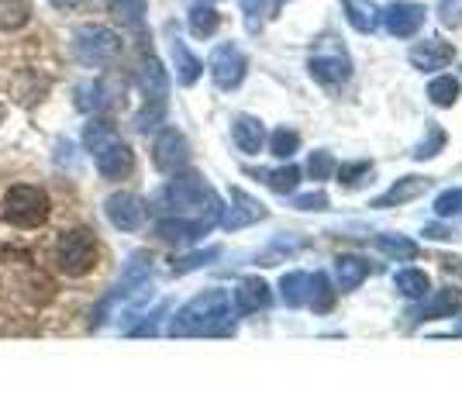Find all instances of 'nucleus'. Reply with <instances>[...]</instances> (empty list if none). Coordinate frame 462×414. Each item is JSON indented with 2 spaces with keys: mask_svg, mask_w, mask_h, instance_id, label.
<instances>
[{
  "mask_svg": "<svg viewBox=\"0 0 462 414\" xmlns=\"http://www.w3.org/2000/svg\"><path fill=\"white\" fill-rule=\"evenodd\" d=\"M221 256V249L211 245V249H204V253H190V256H180L173 262V273H190V270H200V266H208L211 259Z\"/></svg>",
  "mask_w": 462,
  "mask_h": 414,
  "instance_id": "nucleus-38",
  "label": "nucleus"
},
{
  "mask_svg": "<svg viewBox=\"0 0 462 414\" xmlns=\"http://www.w3.org/2000/svg\"><path fill=\"white\" fill-rule=\"evenodd\" d=\"M428 187H431V179L428 177H404L397 179L386 194H380V198L373 200V207H401V204H407V200H418L421 194H428Z\"/></svg>",
  "mask_w": 462,
  "mask_h": 414,
  "instance_id": "nucleus-19",
  "label": "nucleus"
},
{
  "mask_svg": "<svg viewBox=\"0 0 462 414\" xmlns=\"http://www.w3.org/2000/svg\"><path fill=\"white\" fill-rule=\"evenodd\" d=\"M117 100H121V90L111 87V79H94V83H83L77 87V107L87 111V115H100V111H111Z\"/></svg>",
  "mask_w": 462,
  "mask_h": 414,
  "instance_id": "nucleus-15",
  "label": "nucleus"
},
{
  "mask_svg": "<svg viewBox=\"0 0 462 414\" xmlns=\"http://www.w3.org/2000/svg\"><path fill=\"white\" fill-rule=\"evenodd\" d=\"M293 207L297 211H328V194H321V190L300 194V198H293Z\"/></svg>",
  "mask_w": 462,
  "mask_h": 414,
  "instance_id": "nucleus-43",
  "label": "nucleus"
},
{
  "mask_svg": "<svg viewBox=\"0 0 462 414\" xmlns=\"http://www.w3.org/2000/svg\"><path fill=\"white\" fill-rule=\"evenodd\" d=\"M263 217H266V207L259 200L249 198L245 190H231V207L221 211V228L238 232V228H249V225L263 221Z\"/></svg>",
  "mask_w": 462,
  "mask_h": 414,
  "instance_id": "nucleus-14",
  "label": "nucleus"
},
{
  "mask_svg": "<svg viewBox=\"0 0 462 414\" xmlns=\"http://www.w3.org/2000/svg\"><path fill=\"white\" fill-rule=\"evenodd\" d=\"M304 245H308L304 238H293V235L273 238L270 245H266V249L259 253V266H276V262H283V259L297 256V253H300Z\"/></svg>",
  "mask_w": 462,
  "mask_h": 414,
  "instance_id": "nucleus-27",
  "label": "nucleus"
},
{
  "mask_svg": "<svg viewBox=\"0 0 462 414\" xmlns=\"http://www.w3.org/2000/svg\"><path fill=\"white\" fill-rule=\"evenodd\" d=\"M335 173H338V183L359 187L363 179L373 177V166H369V162H342V166H335Z\"/></svg>",
  "mask_w": 462,
  "mask_h": 414,
  "instance_id": "nucleus-37",
  "label": "nucleus"
},
{
  "mask_svg": "<svg viewBox=\"0 0 462 414\" xmlns=\"http://www.w3.org/2000/svg\"><path fill=\"white\" fill-rule=\"evenodd\" d=\"M373 245L390 259H418L421 256V245L404 235H376L373 238Z\"/></svg>",
  "mask_w": 462,
  "mask_h": 414,
  "instance_id": "nucleus-30",
  "label": "nucleus"
},
{
  "mask_svg": "<svg viewBox=\"0 0 462 414\" xmlns=\"http://www.w3.org/2000/svg\"><path fill=\"white\" fill-rule=\"evenodd\" d=\"M308 173H310V179H328L331 173H335V159L328 156V152H314V156L308 159Z\"/></svg>",
  "mask_w": 462,
  "mask_h": 414,
  "instance_id": "nucleus-41",
  "label": "nucleus"
},
{
  "mask_svg": "<svg viewBox=\"0 0 462 414\" xmlns=\"http://www.w3.org/2000/svg\"><path fill=\"white\" fill-rule=\"evenodd\" d=\"M456 311H462V290L459 287H445V290H428V297H421V304L411 311L414 321H439V317H452Z\"/></svg>",
  "mask_w": 462,
  "mask_h": 414,
  "instance_id": "nucleus-13",
  "label": "nucleus"
},
{
  "mask_svg": "<svg viewBox=\"0 0 462 414\" xmlns=\"http://www.w3.org/2000/svg\"><path fill=\"white\" fill-rule=\"evenodd\" d=\"M393 287H397V294H404L407 300H421V297H428V290H431V280H428V273L418 270V266H404V270L393 273Z\"/></svg>",
  "mask_w": 462,
  "mask_h": 414,
  "instance_id": "nucleus-22",
  "label": "nucleus"
},
{
  "mask_svg": "<svg viewBox=\"0 0 462 414\" xmlns=\"http://www.w3.org/2000/svg\"><path fill=\"white\" fill-rule=\"evenodd\" d=\"M152 162L155 170L166 173V177L183 173L190 166V142H187V135L176 132V128H162L152 142Z\"/></svg>",
  "mask_w": 462,
  "mask_h": 414,
  "instance_id": "nucleus-6",
  "label": "nucleus"
},
{
  "mask_svg": "<svg viewBox=\"0 0 462 414\" xmlns=\"http://www.w3.org/2000/svg\"><path fill=\"white\" fill-rule=\"evenodd\" d=\"M459 94H462V87L456 77H435L428 83V97H431L435 107H452V104L459 100Z\"/></svg>",
  "mask_w": 462,
  "mask_h": 414,
  "instance_id": "nucleus-32",
  "label": "nucleus"
},
{
  "mask_svg": "<svg viewBox=\"0 0 462 414\" xmlns=\"http://www.w3.org/2000/svg\"><path fill=\"white\" fill-rule=\"evenodd\" d=\"M162 121H166V100H145V107L135 115V132L149 135Z\"/></svg>",
  "mask_w": 462,
  "mask_h": 414,
  "instance_id": "nucleus-33",
  "label": "nucleus"
},
{
  "mask_svg": "<svg viewBox=\"0 0 462 414\" xmlns=\"http://www.w3.org/2000/svg\"><path fill=\"white\" fill-rule=\"evenodd\" d=\"M442 145H445V132L439 128V124H428V138H424L421 145L414 149V159H431V156H439V152H442Z\"/></svg>",
  "mask_w": 462,
  "mask_h": 414,
  "instance_id": "nucleus-40",
  "label": "nucleus"
},
{
  "mask_svg": "<svg viewBox=\"0 0 462 414\" xmlns=\"http://www.w3.org/2000/svg\"><path fill=\"white\" fill-rule=\"evenodd\" d=\"M0 215L18 228H39L49 217V194L35 183H14L0 200Z\"/></svg>",
  "mask_w": 462,
  "mask_h": 414,
  "instance_id": "nucleus-3",
  "label": "nucleus"
},
{
  "mask_svg": "<svg viewBox=\"0 0 462 414\" xmlns=\"http://www.w3.org/2000/svg\"><path fill=\"white\" fill-rule=\"evenodd\" d=\"M145 7L149 0H107V11L121 28H138L145 21Z\"/></svg>",
  "mask_w": 462,
  "mask_h": 414,
  "instance_id": "nucleus-29",
  "label": "nucleus"
},
{
  "mask_svg": "<svg viewBox=\"0 0 462 414\" xmlns=\"http://www.w3.org/2000/svg\"><path fill=\"white\" fill-rule=\"evenodd\" d=\"M452 56H456V49H452L448 41L428 39L411 49V66L421 69V73H435V69H445V66L452 62Z\"/></svg>",
  "mask_w": 462,
  "mask_h": 414,
  "instance_id": "nucleus-17",
  "label": "nucleus"
},
{
  "mask_svg": "<svg viewBox=\"0 0 462 414\" xmlns=\"http://www.w3.org/2000/svg\"><path fill=\"white\" fill-rule=\"evenodd\" d=\"M104 215H107V221L115 225L117 232H138L145 225V217H149V204L138 194H132V190H117V194L104 200Z\"/></svg>",
  "mask_w": 462,
  "mask_h": 414,
  "instance_id": "nucleus-7",
  "label": "nucleus"
},
{
  "mask_svg": "<svg viewBox=\"0 0 462 414\" xmlns=\"http://www.w3.org/2000/svg\"><path fill=\"white\" fill-rule=\"evenodd\" d=\"M245 69H249V60L242 56V49H238V45L225 41V45H217V49H214L211 77L221 90H235V87L245 79Z\"/></svg>",
  "mask_w": 462,
  "mask_h": 414,
  "instance_id": "nucleus-8",
  "label": "nucleus"
},
{
  "mask_svg": "<svg viewBox=\"0 0 462 414\" xmlns=\"http://www.w3.org/2000/svg\"><path fill=\"white\" fill-rule=\"evenodd\" d=\"M342 7H346V18L356 32H363V35L376 32V24H380V11H376L369 0H342Z\"/></svg>",
  "mask_w": 462,
  "mask_h": 414,
  "instance_id": "nucleus-24",
  "label": "nucleus"
},
{
  "mask_svg": "<svg viewBox=\"0 0 462 414\" xmlns=\"http://www.w3.org/2000/svg\"><path fill=\"white\" fill-rule=\"evenodd\" d=\"M310 287H314V273H308V270H290L280 280V297H283L287 308H308Z\"/></svg>",
  "mask_w": 462,
  "mask_h": 414,
  "instance_id": "nucleus-21",
  "label": "nucleus"
},
{
  "mask_svg": "<svg viewBox=\"0 0 462 414\" xmlns=\"http://www.w3.org/2000/svg\"><path fill=\"white\" fill-rule=\"evenodd\" d=\"M270 304H273L270 287H266L259 276H249V280H242V283H238V290H235V308H238V315L266 311Z\"/></svg>",
  "mask_w": 462,
  "mask_h": 414,
  "instance_id": "nucleus-18",
  "label": "nucleus"
},
{
  "mask_svg": "<svg viewBox=\"0 0 462 414\" xmlns=\"http://www.w3.org/2000/svg\"><path fill=\"white\" fill-rule=\"evenodd\" d=\"M231 138H235V145L245 156H259V149L266 142V128H263V121L252 118V115H238V118L231 121Z\"/></svg>",
  "mask_w": 462,
  "mask_h": 414,
  "instance_id": "nucleus-20",
  "label": "nucleus"
},
{
  "mask_svg": "<svg viewBox=\"0 0 462 414\" xmlns=\"http://www.w3.org/2000/svg\"><path fill=\"white\" fill-rule=\"evenodd\" d=\"M310 77L318 79V83H325V87L342 83V79H348V56L338 45L318 49V52L310 56Z\"/></svg>",
  "mask_w": 462,
  "mask_h": 414,
  "instance_id": "nucleus-12",
  "label": "nucleus"
},
{
  "mask_svg": "<svg viewBox=\"0 0 462 414\" xmlns=\"http://www.w3.org/2000/svg\"><path fill=\"white\" fill-rule=\"evenodd\" d=\"M117 128L111 124V121H104V118H94V121H87V128H83V149L90 152V156H97L100 149H107L111 142H117Z\"/></svg>",
  "mask_w": 462,
  "mask_h": 414,
  "instance_id": "nucleus-25",
  "label": "nucleus"
},
{
  "mask_svg": "<svg viewBox=\"0 0 462 414\" xmlns=\"http://www.w3.org/2000/svg\"><path fill=\"white\" fill-rule=\"evenodd\" d=\"M383 24L393 39H411L424 24V7L414 0H397L383 11Z\"/></svg>",
  "mask_w": 462,
  "mask_h": 414,
  "instance_id": "nucleus-10",
  "label": "nucleus"
},
{
  "mask_svg": "<svg viewBox=\"0 0 462 414\" xmlns=\"http://www.w3.org/2000/svg\"><path fill=\"white\" fill-rule=\"evenodd\" d=\"M32 21V0H0V32H21Z\"/></svg>",
  "mask_w": 462,
  "mask_h": 414,
  "instance_id": "nucleus-28",
  "label": "nucleus"
},
{
  "mask_svg": "<svg viewBox=\"0 0 462 414\" xmlns=\"http://www.w3.org/2000/svg\"><path fill=\"white\" fill-rule=\"evenodd\" d=\"M211 228L214 225L197 221V217H162L155 225V235L162 238V242H170V245H197Z\"/></svg>",
  "mask_w": 462,
  "mask_h": 414,
  "instance_id": "nucleus-11",
  "label": "nucleus"
},
{
  "mask_svg": "<svg viewBox=\"0 0 462 414\" xmlns=\"http://www.w3.org/2000/svg\"><path fill=\"white\" fill-rule=\"evenodd\" d=\"M135 79H138V90L145 94V100L170 97V73H166V66L155 60V56H145V60L138 62Z\"/></svg>",
  "mask_w": 462,
  "mask_h": 414,
  "instance_id": "nucleus-16",
  "label": "nucleus"
},
{
  "mask_svg": "<svg viewBox=\"0 0 462 414\" xmlns=\"http://www.w3.org/2000/svg\"><path fill=\"white\" fill-rule=\"evenodd\" d=\"M439 18L445 28H459L462 24V0H442L439 4Z\"/></svg>",
  "mask_w": 462,
  "mask_h": 414,
  "instance_id": "nucleus-42",
  "label": "nucleus"
},
{
  "mask_svg": "<svg viewBox=\"0 0 462 414\" xmlns=\"http://www.w3.org/2000/svg\"><path fill=\"white\" fill-rule=\"evenodd\" d=\"M73 52L83 66H107L121 56V35L104 24H83L73 35Z\"/></svg>",
  "mask_w": 462,
  "mask_h": 414,
  "instance_id": "nucleus-5",
  "label": "nucleus"
},
{
  "mask_svg": "<svg viewBox=\"0 0 462 414\" xmlns=\"http://www.w3.org/2000/svg\"><path fill=\"white\" fill-rule=\"evenodd\" d=\"M335 276H338V287L342 290H356V287L366 283L369 262L363 256H338L335 259Z\"/></svg>",
  "mask_w": 462,
  "mask_h": 414,
  "instance_id": "nucleus-23",
  "label": "nucleus"
},
{
  "mask_svg": "<svg viewBox=\"0 0 462 414\" xmlns=\"http://www.w3.org/2000/svg\"><path fill=\"white\" fill-rule=\"evenodd\" d=\"M435 215L439 217H456L462 215V187H452L435 198Z\"/></svg>",
  "mask_w": 462,
  "mask_h": 414,
  "instance_id": "nucleus-39",
  "label": "nucleus"
},
{
  "mask_svg": "<svg viewBox=\"0 0 462 414\" xmlns=\"http://www.w3.org/2000/svg\"><path fill=\"white\" fill-rule=\"evenodd\" d=\"M424 238H431V242H448V238H459L452 228H445V225H428L424 228Z\"/></svg>",
  "mask_w": 462,
  "mask_h": 414,
  "instance_id": "nucleus-44",
  "label": "nucleus"
},
{
  "mask_svg": "<svg viewBox=\"0 0 462 414\" xmlns=\"http://www.w3.org/2000/svg\"><path fill=\"white\" fill-rule=\"evenodd\" d=\"M97 238L90 228H69L56 238V266L66 276H87L97 266Z\"/></svg>",
  "mask_w": 462,
  "mask_h": 414,
  "instance_id": "nucleus-4",
  "label": "nucleus"
},
{
  "mask_svg": "<svg viewBox=\"0 0 462 414\" xmlns=\"http://www.w3.org/2000/svg\"><path fill=\"white\" fill-rule=\"evenodd\" d=\"M300 149V135L293 132V128H276L270 138V152L276 159H290L293 152Z\"/></svg>",
  "mask_w": 462,
  "mask_h": 414,
  "instance_id": "nucleus-36",
  "label": "nucleus"
},
{
  "mask_svg": "<svg viewBox=\"0 0 462 414\" xmlns=\"http://www.w3.org/2000/svg\"><path fill=\"white\" fill-rule=\"evenodd\" d=\"M173 62H176V79H180V87H193V83L200 79V73H204V62L197 60L183 41H173Z\"/></svg>",
  "mask_w": 462,
  "mask_h": 414,
  "instance_id": "nucleus-26",
  "label": "nucleus"
},
{
  "mask_svg": "<svg viewBox=\"0 0 462 414\" xmlns=\"http://www.w3.org/2000/svg\"><path fill=\"white\" fill-rule=\"evenodd\" d=\"M231 321V294L228 290H204L193 300H187L170 321V336H217Z\"/></svg>",
  "mask_w": 462,
  "mask_h": 414,
  "instance_id": "nucleus-2",
  "label": "nucleus"
},
{
  "mask_svg": "<svg viewBox=\"0 0 462 414\" xmlns=\"http://www.w3.org/2000/svg\"><path fill=\"white\" fill-rule=\"evenodd\" d=\"M94 162H97V173L104 179H128L132 170H135V152H132V145L125 138H117L107 149L97 152Z\"/></svg>",
  "mask_w": 462,
  "mask_h": 414,
  "instance_id": "nucleus-9",
  "label": "nucleus"
},
{
  "mask_svg": "<svg viewBox=\"0 0 462 414\" xmlns=\"http://www.w3.org/2000/svg\"><path fill=\"white\" fill-rule=\"evenodd\" d=\"M49 4H52L56 11H77L83 0H49Z\"/></svg>",
  "mask_w": 462,
  "mask_h": 414,
  "instance_id": "nucleus-45",
  "label": "nucleus"
},
{
  "mask_svg": "<svg viewBox=\"0 0 462 414\" xmlns=\"http://www.w3.org/2000/svg\"><path fill=\"white\" fill-rule=\"evenodd\" d=\"M187 24H190L193 39H211L214 32L221 28V14L214 7H208V4H197L190 11V18H187Z\"/></svg>",
  "mask_w": 462,
  "mask_h": 414,
  "instance_id": "nucleus-31",
  "label": "nucleus"
},
{
  "mask_svg": "<svg viewBox=\"0 0 462 414\" xmlns=\"http://www.w3.org/2000/svg\"><path fill=\"white\" fill-rule=\"evenodd\" d=\"M155 200L166 204L162 211H170V217H197L208 225H217L221 211H225L221 198L197 173H173V179L159 190Z\"/></svg>",
  "mask_w": 462,
  "mask_h": 414,
  "instance_id": "nucleus-1",
  "label": "nucleus"
},
{
  "mask_svg": "<svg viewBox=\"0 0 462 414\" xmlns=\"http://www.w3.org/2000/svg\"><path fill=\"white\" fill-rule=\"evenodd\" d=\"M263 179H266V187L276 190V194H293L297 183H300V170H297V166H280V170L263 173Z\"/></svg>",
  "mask_w": 462,
  "mask_h": 414,
  "instance_id": "nucleus-34",
  "label": "nucleus"
},
{
  "mask_svg": "<svg viewBox=\"0 0 462 414\" xmlns=\"http://www.w3.org/2000/svg\"><path fill=\"white\" fill-rule=\"evenodd\" d=\"M308 308H314L318 315H325V311H331L335 308V287L328 283L325 273H314V287H310V304Z\"/></svg>",
  "mask_w": 462,
  "mask_h": 414,
  "instance_id": "nucleus-35",
  "label": "nucleus"
}]
</instances>
